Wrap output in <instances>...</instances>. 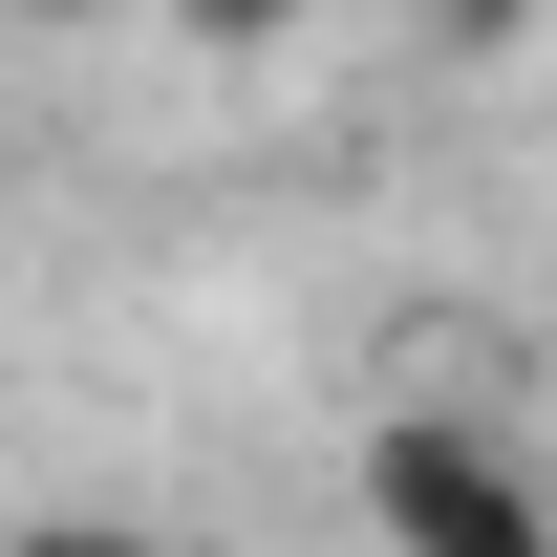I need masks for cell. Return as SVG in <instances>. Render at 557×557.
<instances>
[{
	"label": "cell",
	"mask_w": 557,
	"mask_h": 557,
	"mask_svg": "<svg viewBox=\"0 0 557 557\" xmlns=\"http://www.w3.org/2000/svg\"><path fill=\"white\" fill-rule=\"evenodd\" d=\"M364 515H386V557H557V515L472 429H386V450H364Z\"/></svg>",
	"instance_id": "cell-1"
},
{
	"label": "cell",
	"mask_w": 557,
	"mask_h": 557,
	"mask_svg": "<svg viewBox=\"0 0 557 557\" xmlns=\"http://www.w3.org/2000/svg\"><path fill=\"white\" fill-rule=\"evenodd\" d=\"M0 557H150V536H108V515H65V536H0Z\"/></svg>",
	"instance_id": "cell-2"
},
{
	"label": "cell",
	"mask_w": 557,
	"mask_h": 557,
	"mask_svg": "<svg viewBox=\"0 0 557 557\" xmlns=\"http://www.w3.org/2000/svg\"><path fill=\"white\" fill-rule=\"evenodd\" d=\"M44 22H86V0H44Z\"/></svg>",
	"instance_id": "cell-3"
}]
</instances>
